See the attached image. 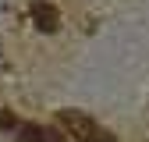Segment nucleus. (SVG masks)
Returning a JSON list of instances; mask_svg holds the SVG:
<instances>
[{"label": "nucleus", "mask_w": 149, "mask_h": 142, "mask_svg": "<svg viewBox=\"0 0 149 142\" xmlns=\"http://www.w3.org/2000/svg\"><path fill=\"white\" fill-rule=\"evenodd\" d=\"M22 142H64V135L57 128H50V124H25Z\"/></svg>", "instance_id": "nucleus-3"}, {"label": "nucleus", "mask_w": 149, "mask_h": 142, "mask_svg": "<svg viewBox=\"0 0 149 142\" xmlns=\"http://www.w3.org/2000/svg\"><path fill=\"white\" fill-rule=\"evenodd\" d=\"M14 124H18V117L11 110H0V128H14Z\"/></svg>", "instance_id": "nucleus-4"}, {"label": "nucleus", "mask_w": 149, "mask_h": 142, "mask_svg": "<svg viewBox=\"0 0 149 142\" xmlns=\"http://www.w3.org/2000/svg\"><path fill=\"white\" fill-rule=\"evenodd\" d=\"M57 124H64V128H68L74 139H82V142H117L96 117H89V114H82V110H61V114H57Z\"/></svg>", "instance_id": "nucleus-1"}, {"label": "nucleus", "mask_w": 149, "mask_h": 142, "mask_svg": "<svg viewBox=\"0 0 149 142\" xmlns=\"http://www.w3.org/2000/svg\"><path fill=\"white\" fill-rule=\"evenodd\" d=\"M32 22L39 32H57L61 29V11L50 4V0H36L32 4Z\"/></svg>", "instance_id": "nucleus-2"}]
</instances>
